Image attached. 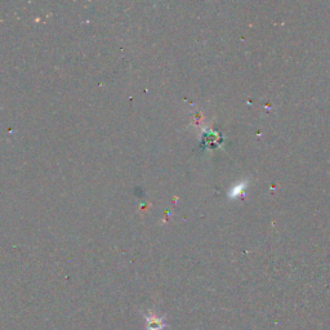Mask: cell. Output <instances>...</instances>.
<instances>
[{
    "instance_id": "obj_1",
    "label": "cell",
    "mask_w": 330,
    "mask_h": 330,
    "mask_svg": "<svg viewBox=\"0 0 330 330\" xmlns=\"http://www.w3.org/2000/svg\"><path fill=\"white\" fill-rule=\"evenodd\" d=\"M146 323L147 330H164L168 327L165 317L159 316V315L153 314V312L146 315Z\"/></svg>"
}]
</instances>
